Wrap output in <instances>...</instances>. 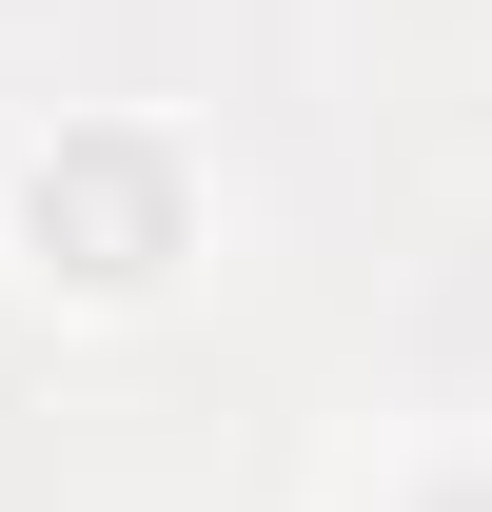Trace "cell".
I'll list each match as a JSON object with an SVG mask.
<instances>
[{"instance_id": "obj_2", "label": "cell", "mask_w": 492, "mask_h": 512, "mask_svg": "<svg viewBox=\"0 0 492 512\" xmlns=\"http://www.w3.org/2000/svg\"><path fill=\"white\" fill-rule=\"evenodd\" d=\"M414 512H492V493H414Z\"/></svg>"}, {"instance_id": "obj_1", "label": "cell", "mask_w": 492, "mask_h": 512, "mask_svg": "<svg viewBox=\"0 0 492 512\" xmlns=\"http://www.w3.org/2000/svg\"><path fill=\"white\" fill-rule=\"evenodd\" d=\"M20 217H40V256L99 237L79 276H138V256L178 237V178H158V158H40V197H20Z\"/></svg>"}]
</instances>
